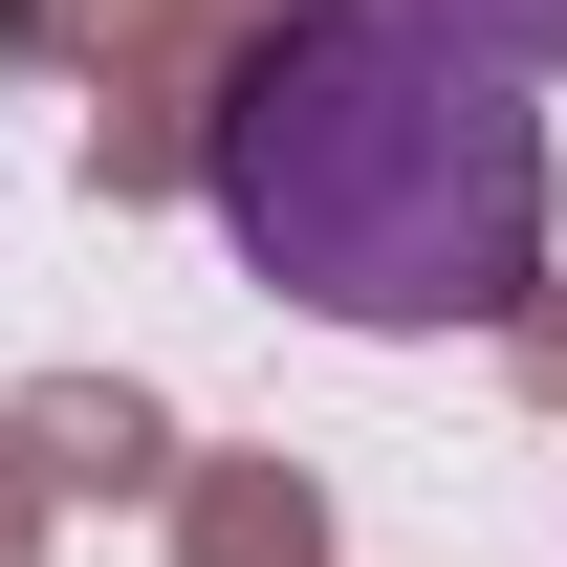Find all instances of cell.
<instances>
[{
  "mask_svg": "<svg viewBox=\"0 0 567 567\" xmlns=\"http://www.w3.org/2000/svg\"><path fill=\"white\" fill-rule=\"evenodd\" d=\"M197 197L240 240V284H284L306 328H371V350H436V328H502L546 284V110L524 66L436 44L393 0H306L262 22L197 110Z\"/></svg>",
  "mask_w": 567,
  "mask_h": 567,
  "instance_id": "1",
  "label": "cell"
},
{
  "mask_svg": "<svg viewBox=\"0 0 567 567\" xmlns=\"http://www.w3.org/2000/svg\"><path fill=\"white\" fill-rule=\"evenodd\" d=\"M393 22H436V44H481V66L567 87V0H393Z\"/></svg>",
  "mask_w": 567,
  "mask_h": 567,
  "instance_id": "2",
  "label": "cell"
}]
</instances>
